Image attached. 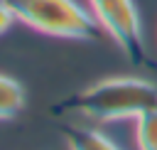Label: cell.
<instances>
[{"instance_id": "1", "label": "cell", "mask_w": 157, "mask_h": 150, "mask_svg": "<svg viewBox=\"0 0 157 150\" xmlns=\"http://www.w3.org/2000/svg\"><path fill=\"white\" fill-rule=\"evenodd\" d=\"M157 108V84L137 76H115L103 79L64 101H59L52 111L59 113H78L93 120H125L137 118L147 111Z\"/></svg>"}, {"instance_id": "2", "label": "cell", "mask_w": 157, "mask_h": 150, "mask_svg": "<svg viewBox=\"0 0 157 150\" xmlns=\"http://www.w3.org/2000/svg\"><path fill=\"white\" fill-rule=\"evenodd\" d=\"M17 22L64 39H96L101 25L76 0H5Z\"/></svg>"}, {"instance_id": "3", "label": "cell", "mask_w": 157, "mask_h": 150, "mask_svg": "<svg viewBox=\"0 0 157 150\" xmlns=\"http://www.w3.org/2000/svg\"><path fill=\"white\" fill-rule=\"evenodd\" d=\"M88 5L101 30L108 32V37L120 47V52L128 57L132 66H140V69L155 66L147 52L142 22L132 0H88Z\"/></svg>"}, {"instance_id": "4", "label": "cell", "mask_w": 157, "mask_h": 150, "mask_svg": "<svg viewBox=\"0 0 157 150\" xmlns=\"http://www.w3.org/2000/svg\"><path fill=\"white\" fill-rule=\"evenodd\" d=\"M64 140H66L69 150H120L101 130L81 128V125H66L64 128Z\"/></svg>"}, {"instance_id": "5", "label": "cell", "mask_w": 157, "mask_h": 150, "mask_svg": "<svg viewBox=\"0 0 157 150\" xmlns=\"http://www.w3.org/2000/svg\"><path fill=\"white\" fill-rule=\"evenodd\" d=\"M22 106H25V91L20 81L0 74V120L15 118L22 111Z\"/></svg>"}, {"instance_id": "6", "label": "cell", "mask_w": 157, "mask_h": 150, "mask_svg": "<svg viewBox=\"0 0 157 150\" xmlns=\"http://www.w3.org/2000/svg\"><path fill=\"white\" fill-rule=\"evenodd\" d=\"M137 150H157V108L135 118Z\"/></svg>"}, {"instance_id": "7", "label": "cell", "mask_w": 157, "mask_h": 150, "mask_svg": "<svg viewBox=\"0 0 157 150\" xmlns=\"http://www.w3.org/2000/svg\"><path fill=\"white\" fill-rule=\"evenodd\" d=\"M12 22H15V15L10 12V7H7L5 2H0V34H2V32H7Z\"/></svg>"}, {"instance_id": "8", "label": "cell", "mask_w": 157, "mask_h": 150, "mask_svg": "<svg viewBox=\"0 0 157 150\" xmlns=\"http://www.w3.org/2000/svg\"><path fill=\"white\" fill-rule=\"evenodd\" d=\"M0 2H5V0H0Z\"/></svg>"}]
</instances>
